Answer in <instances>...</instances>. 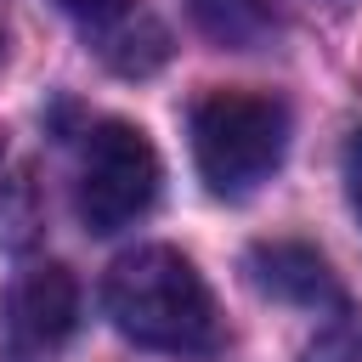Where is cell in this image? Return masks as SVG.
Returning <instances> with one entry per match:
<instances>
[{"label":"cell","instance_id":"obj_1","mask_svg":"<svg viewBox=\"0 0 362 362\" xmlns=\"http://www.w3.org/2000/svg\"><path fill=\"white\" fill-rule=\"evenodd\" d=\"M102 305H107L113 328L141 351L209 362L226 345L209 283L170 243H141V249L119 255L102 283Z\"/></svg>","mask_w":362,"mask_h":362},{"label":"cell","instance_id":"obj_2","mask_svg":"<svg viewBox=\"0 0 362 362\" xmlns=\"http://www.w3.org/2000/svg\"><path fill=\"white\" fill-rule=\"evenodd\" d=\"M288 153V107L260 90H209L192 107V158L215 198H249Z\"/></svg>","mask_w":362,"mask_h":362},{"label":"cell","instance_id":"obj_3","mask_svg":"<svg viewBox=\"0 0 362 362\" xmlns=\"http://www.w3.org/2000/svg\"><path fill=\"white\" fill-rule=\"evenodd\" d=\"M158 198V153L141 124L130 119H102L85 136V164H79V221L85 232L107 238L141 221Z\"/></svg>","mask_w":362,"mask_h":362},{"label":"cell","instance_id":"obj_4","mask_svg":"<svg viewBox=\"0 0 362 362\" xmlns=\"http://www.w3.org/2000/svg\"><path fill=\"white\" fill-rule=\"evenodd\" d=\"M79 328V283L68 266H23L0 300V351L6 362H51Z\"/></svg>","mask_w":362,"mask_h":362},{"label":"cell","instance_id":"obj_5","mask_svg":"<svg viewBox=\"0 0 362 362\" xmlns=\"http://www.w3.org/2000/svg\"><path fill=\"white\" fill-rule=\"evenodd\" d=\"M243 272L249 283L266 294V300H283V305H339V277L328 272V260L300 243V238H266L243 255Z\"/></svg>","mask_w":362,"mask_h":362},{"label":"cell","instance_id":"obj_6","mask_svg":"<svg viewBox=\"0 0 362 362\" xmlns=\"http://www.w3.org/2000/svg\"><path fill=\"white\" fill-rule=\"evenodd\" d=\"M198 34H209L215 45H232V51H255L266 34H272V11L266 0H187Z\"/></svg>","mask_w":362,"mask_h":362},{"label":"cell","instance_id":"obj_7","mask_svg":"<svg viewBox=\"0 0 362 362\" xmlns=\"http://www.w3.org/2000/svg\"><path fill=\"white\" fill-rule=\"evenodd\" d=\"M300 362H362V317H356V311L328 317V322L305 339Z\"/></svg>","mask_w":362,"mask_h":362},{"label":"cell","instance_id":"obj_8","mask_svg":"<svg viewBox=\"0 0 362 362\" xmlns=\"http://www.w3.org/2000/svg\"><path fill=\"white\" fill-rule=\"evenodd\" d=\"M68 17H79V23H90V28H102V23H113L130 0H57Z\"/></svg>","mask_w":362,"mask_h":362},{"label":"cell","instance_id":"obj_9","mask_svg":"<svg viewBox=\"0 0 362 362\" xmlns=\"http://www.w3.org/2000/svg\"><path fill=\"white\" fill-rule=\"evenodd\" d=\"M345 198H351V209H356V221H362V124H356L351 141H345Z\"/></svg>","mask_w":362,"mask_h":362}]
</instances>
